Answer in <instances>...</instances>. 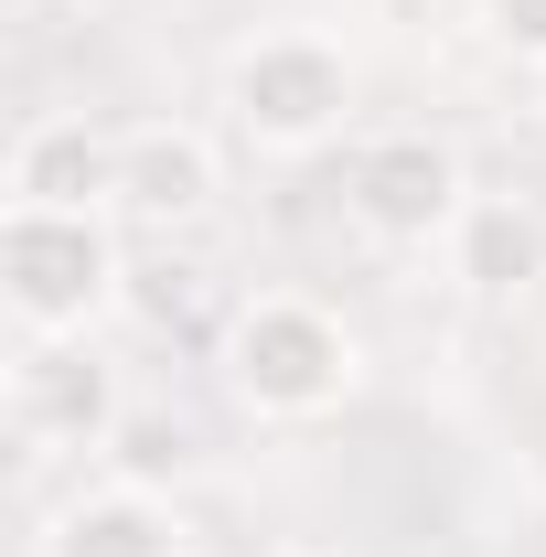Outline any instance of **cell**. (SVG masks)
<instances>
[{"mask_svg": "<svg viewBox=\"0 0 546 557\" xmlns=\"http://www.w3.org/2000/svg\"><path fill=\"white\" fill-rule=\"evenodd\" d=\"M119 300H129V258H119L108 214L0 205V311H11L22 344H75Z\"/></svg>", "mask_w": 546, "mask_h": 557, "instance_id": "6da1fadb", "label": "cell"}, {"mask_svg": "<svg viewBox=\"0 0 546 557\" xmlns=\"http://www.w3.org/2000/svg\"><path fill=\"white\" fill-rule=\"evenodd\" d=\"M225 386L247 418H333L353 386H364V344L353 322L300 300V289H258L236 322H225Z\"/></svg>", "mask_w": 546, "mask_h": 557, "instance_id": "7a4b0ae2", "label": "cell"}, {"mask_svg": "<svg viewBox=\"0 0 546 557\" xmlns=\"http://www.w3.org/2000/svg\"><path fill=\"white\" fill-rule=\"evenodd\" d=\"M225 108H236L247 150L300 161V150L343 139V119H353V65H343L322 33H258V44L225 65Z\"/></svg>", "mask_w": 546, "mask_h": 557, "instance_id": "3957f363", "label": "cell"}, {"mask_svg": "<svg viewBox=\"0 0 546 557\" xmlns=\"http://www.w3.org/2000/svg\"><path fill=\"white\" fill-rule=\"evenodd\" d=\"M472 205V183H461V150L429 129H386L353 150V172H343V214L364 225V236H386V247H429V236H450Z\"/></svg>", "mask_w": 546, "mask_h": 557, "instance_id": "277c9868", "label": "cell"}, {"mask_svg": "<svg viewBox=\"0 0 546 557\" xmlns=\"http://www.w3.org/2000/svg\"><path fill=\"white\" fill-rule=\"evenodd\" d=\"M11 429L33 440V450H108L119 440V418H129V397H119V364L86 344H22L11 354Z\"/></svg>", "mask_w": 546, "mask_h": 557, "instance_id": "5b68a950", "label": "cell"}, {"mask_svg": "<svg viewBox=\"0 0 546 557\" xmlns=\"http://www.w3.org/2000/svg\"><path fill=\"white\" fill-rule=\"evenodd\" d=\"M214 205V139L183 119L119 129V214L129 225H194Z\"/></svg>", "mask_w": 546, "mask_h": 557, "instance_id": "8992f818", "label": "cell"}, {"mask_svg": "<svg viewBox=\"0 0 546 557\" xmlns=\"http://www.w3.org/2000/svg\"><path fill=\"white\" fill-rule=\"evenodd\" d=\"M11 205H65V214H119V139L86 119H33L11 139Z\"/></svg>", "mask_w": 546, "mask_h": 557, "instance_id": "52a82bcc", "label": "cell"}, {"mask_svg": "<svg viewBox=\"0 0 546 557\" xmlns=\"http://www.w3.org/2000/svg\"><path fill=\"white\" fill-rule=\"evenodd\" d=\"M450 278L482 289V300H514V289H536L546 278V225L514 194H472L461 225H450Z\"/></svg>", "mask_w": 546, "mask_h": 557, "instance_id": "ba28073f", "label": "cell"}, {"mask_svg": "<svg viewBox=\"0 0 546 557\" xmlns=\"http://www.w3.org/2000/svg\"><path fill=\"white\" fill-rule=\"evenodd\" d=\"M44 557H183V525H172V504L139 483H97L86 504L54 515V536Z\"/></svg>", "mask_w": 546, "mask_h": 557, "instance_id": "9c48e42d", "label": "cell"}, {"mask_svg": "<svg viewBox=\"0 0 546 557\" xmlns=\"http://www.w3.org/2000/svg\"><path fill=\"white\" fill-rule=\"evenodd\" d=\"M108 461H119V483L161 493V483L194 472V429H183L172 408H129V418H119V440H108Z\"/></svg>", "mask_w": 546, "mask_h": 557, "instance_id": "30bf717a", "label": "cell"}, {"mask_svg": "<svg viewBox=\"0 0 546 557\" xmlns=\"http://www.w3.org/2000/svg\"><path fill=\"white\" fill-rule=\"evenodd\" d=\"M482 44L514 54V65L536 75L546 65V0H482Z\"/></svg>", "mask_w": 546, "mask_h": 557, "instance_id": "8fae6325", "label": "cell"}, {"mask_svg": "<svg viewBox=\"0 0 546 557\" xmlns=\"http://www.w3.org/2000/svg\"><path fill=\"white\" fill-rule=\"evenodd\" d=\"M536 108H546V65H536Z\"/></svg>", "mask_w": 546, "mask_h": 557, "instance_id": "7c38bea8", "label": "cell"}, {"mask_svg": "<svg viewBox=\"0 0 546 557\" xmlns=\"http://www.w3.org/2000/svg\"><path fill=\"white\" fill-rule=\"evenodd\" d=\"M278 557H311V547H278Z\"/></svg>", "mask_w": 546, "mask_h": 557, "instance_id": "4fadbf2b", "label": "cell"}, {"mask_svg": "<svg viewBox=\"0 0 546 557\" xmlns=\"http://www.w3.org/2000/svg\"><path fill=\"white\" fill-rule=\"evenodd\" d=\"M183 557H194V547H183Z\"/></svg>", "mask_w": 546, "mask_h": 557, "instance_id": "5bb4252c", "label": "cell"}]
</instances>
